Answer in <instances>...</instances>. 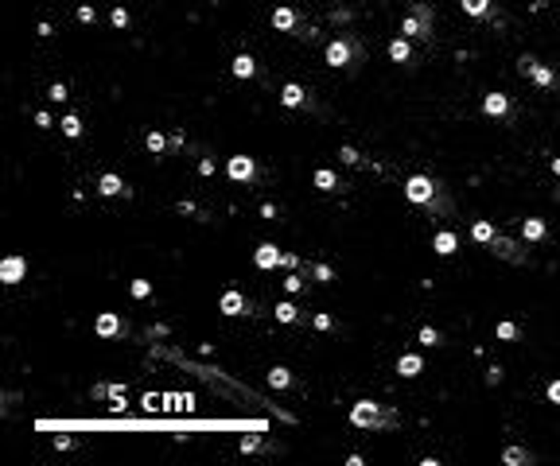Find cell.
I'll return each mask as SVG.
<instances>
[{
  "label": "cell",
  "instance_id": "38",
  "mask_svg": "<svg viewBox=\"0 0 560 466\" xmlns=\"http://www.w3.org/2000/svg\"><path fill=\"white\" fill-rule=\"evenodd\" d=\"M129 291H133L136 299H148V296H152V284H148V280H133V284H129Z\"/></svg>",
  "mask_w": 560,
  "mask_h": 466
},
{
  "label": "cell",
  "instance_id": "36",
  "mask_svg": "<svg viewBox=\"0 0 560 466\" xmlns=\"http://www.w3.org/2000/svg\"><path fill=\"white\" fill-rule=\"evenodd\" d=\"M533 70H537V58H533V55L517 58V74H522V78H533Z\"/></svg>",
  "mask_w": 560,
  "mask_h": 466
},
{
  "label": "cell",
  "instance_id": "3",
  "mask_svg": "<svg viewBox=\"0 0 560 466\" xmlns=\"http://www.w3.org/2000/svg\"><path fill=\"white\" fill-rule=\"evenodd\" d=\"M432 31H436L432 4H424V0L409 4V12L401 16V36H405V39H432Z\"/></svg>",
  "mask_w": 560,
  "mask_h": 466
},
{
  "label": "cell",
  "instance_id": "28",
  "mask_svg": "<svg viewBox=\"0 0 560 466\" xmlns=\"http://www.w3.org/2000/svg\"><path fill=\"white\" fill-rule=\"evenodd\" d=\"M502 462L506 466H525V462H533V455L525 451V447H506V451H502Z\"/></svg>",
  "mask_w": 560,
  "mask_h": 466
},
{
  "label": "cell",
  "instance_id": "33",
  "mask_svg": "<svg viewBox=\"0 0 560 466\" xmlns=\"http://www.w3.org/2000/svg\"><path fill=\"white\" fill-rule=\"evenodd\" d=\"M140 408H144V412H163V408H168V396H160V393H148L144 401H140Z\"/></svg>",
  "mask_w": 560,
  "mask_h": 466
},
{
  "label": "cell",
  "instance_id": "17",
  "mask_svg": "<svg viewBox=\"0 0 560 466\" xmlns=\"http://www.w3.org/2000/svg\"><path fill=\"white\" fill-rule=\"evenodd\" d=\"M311 187L323 190V195H335V190H343V179L331 168H319V171H311Z\"/></svg>",
  "mask_w": 560,
  "mask_h": 466
},
{
  "label": "cell",
  "instance_id": "25",
  "mask_svg": "<svg viewBox=\"0 0 560 466\" xmlns=\"http://www.w3.org/2000/svg\"><path fill=\"white\" fill-rule=\"evenodd\" d=\"M144 144H148V152H152V156H163V152L171 148V136H163L160 129H152V132L144 136Z\"/></svg>",
  "mask_w": 560,
  "mask_h": 466
},
{
  "label": "cell",
  "instance_id": "32",
  "mask_svg": "<svg viewBox=\"0 0 560 466\" xmlns=\"http://www.w3.org/2000/svg\"><path fill=\"white\" fill-rule=\"evenodd\" d=\"M416 338H420V346H440V342H443V335H440L436 327H420Z\"/></svg>",
  "mask_w": 560,
  "mask_h": 466
},
{
  "label": "cell",
  "instance_id": "43",
  "mask_svg": "<svg viewBox=\"0 0 560 466\" xmlns=\"http://www.w3.org/2000/svg\"><path fill=\"white\" fill-rule=\"evenodd\" d=\"M55 447H59V451H74V447H78V439H74V435H55Z\"/></svg>",
  "mask_w": 560,
  "mask_h": 466
},
{
  "label": "cell",
  "instance_id": "9",
  "mask_svg": "<svg viewBox=\"0 0 560 466\" xmlns=\"http://www.w3.org/2000/svg\"><path fill=\"white\" fill-rule=\"evenodd\" d=\"M218 311L226 315V319H237V315H249V311H253V303H249V299H245L237 288H230V291H222Z\"/></svg>",
  "mask_w": 560,
  "mask_h": 466
},
{
  "label": "cell",
  "instance_id": "6",
  "mask_svg": "<svg viewBox=\"0 0 560 466\" xmlns=\"http://www.w3.org/2000/svg\"><path fill=\"white\" fill-rule=\"evenodd\" d=\"M514 113H517L514 97H510V94H502V90H494V94L483 97V116H490V121L510 124V121H514Z\"/></svg>",
  "mask_w": 560,
  "mask_h": 466
},
{
  "label": "cell",
  "instance_id": "10",
  "mask_svg": "<svg viewBox=\"0 0 560 466\" xmlns=\"http://www.w3.org/2000/svg\"><path fill=\"white\" fill-rule=\"evenodd\" d=\"M125 330H129V327H125V319H121L117 311H102V315L94 319V335H97V338H121Z\"/></svg>",
  "mask_w": 560,
  "mask_h": 466
},
{
  "label": "cell",
  "instance_id": "2",
  "mask_svg": "<svg viewBox=\"0 0 560 466\" xmlns=\"http://www.w3.org/2000/svg\"><path fill=\"white\" fill-rule=\"evenodd\" d=\"M350 428L358 431H385V428H397V412L382 401H354L350 404Z\"/></svg>",
  "mask_w": 560,
  "mask_h": 466
},
{
  "label": "cell",
  "instance_id": "37",
  "mask_svg": "<svg viewBox=\"0 0 560 466\" xmlns=\"http://www.w3.org/2000/svg\"><path fill=\"white\" fill-rule=\"evenodd\" d=\"M300 288H303V276H300V272H288V276H284V291H288V296H296Z\"/></svg>",
  "mask_w": 560,
  "mask_h": 466
},
{
  "label": "cell",
  "instance_id": "41",
  "mask_svg": "<svg viewBox=\"0 0 560 466\" xmlns=\"http://www.w3.org/2000/svg\"><path fill=\"white\" fill-rule=\"evenodd\" d=\"M311 327H316V330H331L335 323H331V315H323V311H319V315H311Z\"/></svg>",
  "mask_w": 560,
  "mask_h": 466
},
{
  "label": "cell",
  "instance_id": "42",
  "mask_svg": "<svg viewBox=\"0 0 560 466\" xmlns=\"http://www.w3.org/2000/svg\"><path fill=\"white\" fill-rule=\"evenodd\" d=\"M280 269L296 272V269H300V256H296V253H288V249H284V256H280Z\"/></svg>",
  "mask_w": 560,
  "mask_h": 466
},
{
  "label": "cell",
  "instance_id": "20",
  "mask_svg": "<svg viewBox=\"0 0 560 466\" xmlns=\"http://www.w3.org/2000/svg\"><path fill=\"white\" fill-rule=\"evenodd\" d=\"M459 8H463L471 20H490L494 16V0H459Z\"/></svg>",
  "mask_w": 560,
  "mask_h": 466
},
{
  "label": "cell",
  "instance_id": "34",
  "mask_svg": "<svg viewBox=\"0 0 560 466\" xmlns=\"http://www.w3.org/2000/svg\"><path fill=\"white\" fill-rule=\"evenodd\" d=\"M311 280H316V284H331L335 280V272H331V264H311Z\"/></svg>",
  "mask_w": 560,
  "mask_h": 466
},
{
  "label": "cell",
  "instance_id": "24",
  "mask_svg": "<svg viewBox=\"0 0 560 466\" xmlns=\"http://www.w3.org/2000/svg\"><path fill=\"white\" fill-rule=\"evenodd\" d=\"M533 86H541V90H553L556 86V70L553 66H545V63H537V70H533Z\"/></svg>",
  "mask_w": 560,
  "mask_h": 466
},
{
  "label": "cell",
  "instance_id": "29",
  "mask_svg": "<svg viewBox=\"0 0 560 466\" xmlns=\"http://www.w3.org/2000/svg\"><path fill=\"white\" fill-rule=\"evenodd\" d=\"M105 401H113L109 404L113 412H125V408H129V389L125 385H109V396H105Z\"/></svg>",
  "mask_w": 560,
  "mask_h": 466
},
{
  "label": "cell",
  "instance_id": "7",
  "mask_svg": "<svg viewBox=\"0 0 560 466\" xmlns=\"http://www.w3.org/2000/svg\"><path fill=\"white\" fill-rule=\"evenodd\" d=\"M257 175H261V168H257V160H253V156H230V160H226V179L230 183L249 187V183H257Z\"/></svg>",
  "mask_w": 560,
  "mask_h": 466
},
{
  "label": "cell",
  "instance_id": "19",
  "mask_svg": "<svg viewBox=\"0 0 560 466\" xmlns=\"http://www.w3.org/2000/svg\"><path fill=\"white\" fill-rule=\"evenodd\" d=\"M397 373H401V377H409V381L420 377V373H424V357H420V354H401L397 357Z\"/></svg>",
  "mask_w": 560,
  "mask_h": 466
},
{
  "label": "cell",
  "instance_id": "11",
  "mask_svg": "<svg viewBox=\"0 0 560 466\" xmlns=\"http://www.w3.org/2000/svg\"><path fill=\"white\" fill-rule=\"evenodd\" d=\"M23 276H28V261H23V256H4V261H0V284L16 288Z\"/></svg>",
  "mask_w": 560,
  "mask_h": 466
},
{
  "label": "cell",
  "instance_id": "48",
  "mask_svg": "<svg viewBox=\"0 0 560 466\" xmlns=\"http://www.w3.org/2000/svg\"><path fill=\"white\" fill-rule=\"evenodd\" d=\"M549 168H553V175L560 179V156H553V160H549Z\"/></svg>",
  "mask_w": 560,
  "mask_h": 466
},
{
  "label": "cell",
  "instance_id": "39",
  "mask_svg": "<svg viewBox=\"0 0 560 466\" xmlns=\"http://www.w3.org/2000/svg\"><path fill=\"white\" fill-rule=\"evenodd\" d=\"M47 97H51V102H59V105H63V102H67V97H70V90L63 86V82H55V86L47 90Z\"/></svg>",
  "mask_w": 560,
  "mask_h": 466
},
{
  "label": "cell",
  "instance_id": "4",
  "mask_svg": "<svg viewBox=\"0 0 560 466\" xmlns=\"http://www.w3.org/2000/svg\"><path fill=\"white\" fill-rule=\"evenodd\" d=\"M323 63L331 66V70H354V66L362 63V47H358V39H350V36L331 39V43L323 47Z\"/></svg>",
  "mask_w": 560,
  "mask_h": 466
},
{
  "label": "cell",
  "instance_id": "46",
  "mask_svg": "<svg viewBox=\"0 0 560 466\" xmlns=\"http://www.w3.org/2000/svg\"><path fill=\"white\" fill-rule=\"evenodd\" d=\"M51 124H55V121H51V113H47V109L36 113V129H51Z\"/></svg>",
  "mask_w": 560,
  "mask_h": 466
},
{
  "label": "cell",
  "instance_id": "31",
  "mask_svg": "<svg viewBox=\"0 0 560 466\" xmlns=\"http://www.w3.org/2000/svg\"><path fill=\"white\" fill-rule=\"evenodd\" d=\"M63 136H70V140L82 136V116H74V113L63 116Z\"/></svg>",
  "mask_w": 560,
  "mask_h": 466
},
{
  "label": "cell",
  "instance_id": "26",
  "mask_svg": "<svg viewBox=\"0 0 560 466\" xmlns=\"http://www.w3.org/2000/svg\"><path fill=\"white\" fill-rule=\"evenodd\" d=\"M494 237H498V229H494L490 222H483V218H479V222L471 226V241H479V245H490Z\"/></svg>",
  "mask_w": 560,
  "mask_h": 466
},
{
  "label": "cell",
  "instance_id": "23",
  "mask_svg": "<svg viewBox=\"0 0 560 466\" xmlns=\"http://www.w3.org/2000/svg\"><path fill=\"white\" fill-rule=\"evenodd\" d=\"M494 338H498V342H517V338H522V327L502 319V323H494Z\"/></svg>",
  "mask_w": 560,
  "mask_h": 466
},
{
  "label": "cell",
  "instance_id": "16",
  "mask_svg": "<svg viewBox=\"0 0 560 466\" xmlns=\"http://www.w3.org/2000/svg\"><path fill=\"white\" fill-rule=\"evenodd\" d=\"M549 237V222L545 218H522V241L525 245H537Z\"/></svg>",
  "mask_w": 560,
  "mask_h": 466
},
{
  "label": "cell",
  "instance_id": "45",
  "mask_svg": "<svg viewBox=\"0 0 560 466\" xmlns=\"http://www.w3.org/2000/svg\"><path fill=\"white\" fill-rule=\"evenodd\" d=\"M545 396H549V401H553V404H560V377H556V381H549Z\"/></svg>",
  "mask_w": 560,
  "mask_h": 466
},
{
  "label": "cell",
  "instance_id": "22",
  "mask_svg": "<svg viewBox=\"0 0 560 466\" xmlns=\"http://www.w3.org/2000/svg\"><path fill=\"white\" fill-rule=\"evenodd\" d=\"M230 70H234V78H257V58L253 55H237L234 63H230Z\"/></svg>",
  "mask_w": 560,
  "mask_h": 466
},
{
  "label": "cell",
  "instance_id": "35",
  "mask_svg": "<svg viewBox=\"0 0 560 466\" xmlns=\"http://www.w3.org/2000/svg\"><path fill=\"white\" fill-rule=\"evenodd\" d=\"M339 156H343V163H347V168H362V152H358V148L343 144V148H339Z\"/></svg>",
  "mask_w": 560,
  "mask_h": 466
},
{
  "label": "cell",
  "instance_id": "12",
  "mask_svg": "<svg viewBox=\"0 0 560 466\" xmlns=\"http://www.w3.org/2000/svg\"><path fill=\"white\" fill-rule=\"evenodd\" d=\"M280 105H284V109H303V105H311V97L300 82H284V86H280Z\"/></svg>",
  "mask_w": 560,
  "mask_h": 466
},
{
  "label": "cell",
  "instance_id": "21",
  "mask_svg": "<svg viewBox=\"0 0 560 466\" xmlns=\"http://www.w3.org/2000/svg\"><path fill=\"white\" fill-rule=\"evenodd\" d=\"M292 369H288V365H273V369H269V389H276V393H284V389H292Z\"/></svg>",
  "mask_w": 560,
  "mask_h": 466
},
{
  "label": "cell",
  "instance_id": "14",
  "mask_svg": "<svg viewBox=\"0 0 560 466\" xmlns=\"http://www.w3.org/2000/svg\"><path fill=\"white\" fill-rule=\"evenodd\" d=\"M97 195H105V198H117V195H129V183L121 179V175L105 171V175H97Z\"/></svg>",
  "mask_w": 560,
  "mask_h": 466
},
{
  "label": "cell",
  "instance_id": "44",
  "mask_svg": "<svg viewBox=\"0 0 560 466\" xmlns=\"http://www.w3.org/2000/svg\"><path fill=\"white\" fill-rule=\"evenodd\" d=\"M94 20H97V12H94L90 4H82V8H78V23H94Z\"/></svg>",
  "mask_w": 560,
  "mask_h": 466
},
{
  "label": "cell",
  "instance_id": "40",
  "mask_svg": "<svg viewBox=\"0 0 560 466\" xmlns=\"http://www.w3.org/2000/svg\"><path fill=\"white\" fill-rule=\"evenodd\" d=\"M109 23H113V28H129V12H125V8H113Z\"/></svg>",
  "mask_w": 560,
  "mask_h": 466
},
{
  "label": "cell",
  "instance_id": "15",
  "mask_svg": "<svg viewBox=\"0 0 560 466\" xmlns=\"http://www.w3.org/2000/svg\"><path fill=\"white\" fill-rule=\"evenodd\" d=\"M280 256H284V249L273 245V241H265V245H257V253H253V261H257V269H280Z\"/></svg>",
  "mask_w": 560,
  "mask_h": 466
},
{
  "label": "cell",
  "instance_id": "27",
  "mask_svg": "<svg viewBox=\"0 0 560 466\" xmlns=\"http://www.w3.org/2000/svg\"><path fill=\"white\" fill-rule=\"evenodd\" d=\"M273 315H276V323H300V307H296L292 299H280Z\"/></svg>",
  "mask_w": 560,
  "mask_h": 466
},
{
  "label": "cell",
  "instance_id": "13",
  "mask_svg": "<svg viewBox=\"0 0 560 466\" xmlns=\"http://www.w3.org/2000/svg\"><path fill=\"white\" fill-rule=\"evenodd\" d=\"M432 249H436V256H456L459 253V233L440 226V229L432 233Z\"/></svg>",
  "mask_w": 560,
  "mask_h": 466
},
{
  "label": "cell",
  "instance_id": "8",
  "mask_svg": "<svg viewBox=\"0 0 560 466\" xmlns=\"http://www.w3.org/2000/svg\"><path fill=\"white\" fill-rule=\"evenodd\" d=\"M490 253L498 256V261H506V264H525L529 261V253H525L514 237H506V233H498V237L490 241Z\"/></svg>",
  "mask_w": 560,
  "mask_h": 466
},
{
  "label": "cell",
  "instance_id": "18",
  "mask_svg": "<svg viewBox=\"0 0 560 466\" xmlns=\"http://www.w3.org/2000/svg\"><path fill=\"white\" fill-rule=\"evenodd\" d=\"M385 55H389V63H401V66H405V63H413V43H409L405 36H397L389 47H385Z\"/></svg>",
  "mask_w": 560,
  "mask_h": 466
},
{
  "label": "cell",
  "instance_id": "47",
  "mask_svg": "<svg viewBox=\"0 0 560 466\" xmlns=\"http://www.w3.org/2000/svg\"><path fill=\"white\" fill-rule=\"evenodd\" d=\"M199 175H214V160H199Z\"/></svg>",
  "mask_w": 560,
  "mask_h": 466
},
{
  "label": "cell",
  "instance_id": "30",
  "mask_svg": "<svg viewBox=\"0 0 560 466\" xmlns=\"http://www.w3.org/2000/svg\"><path fill=\"white\" fill-rule=\"evenodd\" d=\"M237 447H242L245 455H261V451H269V443H265L261 435H242V443H237Z\"/></svg>",
  "mask_w": 560,
  "mask_h": 466
},
{
  "label": "cell",
  "instance_id": "1",
  "mask_svg": "<svg viewBox=\"0 0 560 466\" xmlns=\"http://www.w3.org/2000/svg\"><path fill=\"white\" fill-rule=\"evenodd\" d=\"M405 202H413L424 214H432V222L451 214V202H448V195H443V183L432 179V175H420V171L405 179Z\"/></svg>",
  "mask_w": 560,
  "mask_h": 466
},
{
  "label": "cell",
  "instance_id": "5",
  "mask_svg": "<svg viewBox=\"0 0 560 466\" xmlns=\"http://www.w3.org/2000/svg\"><path fill=\"white\" fill-rule=\"evenodd\" d=\"M273 28L276 31H288V36H300V39L316 36V28H308V20L300 16V8H292V4L273 8Z\"/></svg>",
  "mask_w": 560,
  "mask_h": 466
}]
</instances>
